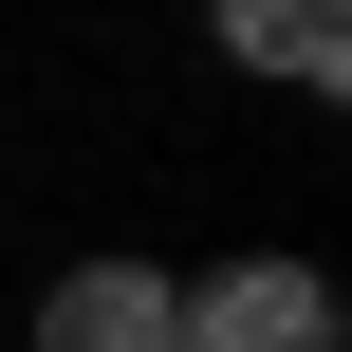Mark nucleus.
<instances>
[{"label":"nucleus","instance_id":"obj_1","mask_svg":"<svg viewBox=\"0 0 352 352\" xmlns=\"http://www.w3.org/2000/svg\"><path fill=\"white\" fill-rule=\"evenodd\" d=\"M186 352H334V278L316 260H223V278H186Z\"/></svg>","mask_w":352,"mask_h":352},{"label":"nucleus","instance_id":"obj_2","mask_svg":"<svg viewBox=\"0 0 352 352\" xmlns=\"http://www.w3.org/2000/svg\"><path fill=\"white\" fill-rule=\"evenodd\" d=\"M37 352H186V278H148V260H74V278L37 297Z\"/></svg>","mask_w":352,"mask_h":352},{"label":"nucleus","instance_id":"obj_3","mask_svg":"<svg viewBox=\"0 0 352 352\" xmlns=\"http://www.w3.org/2000/svg\"><path fill=\"white\" fill-rule=\"evenodd\" d=\"M223 56H241V74H297V93H334V74H352V37L316 19V0H223Z\"/></svg>","mask_w":352,"mask_h":352}]
</instances>
